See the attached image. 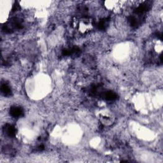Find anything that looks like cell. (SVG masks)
Wrapping results in <instances>:
<instances>
[{
	"label": "cell",
	"mask_w": 163,
	"mask_h": 163,
	"mask_svg": "<svg viewBox=\"0 0 163 163\" xmlns=\"http://www.w3.org/2000/svg\"><path fill=\"white\" fill-rule=\"evenodd\" d=\"M22 21L17 18H14L7 22L3 26L2 30L5 33H11L15 30L22 29Z\"/></svg>",
	"instance_id": "1"
},
{
	"label": "cell",
	"mask_w": 163,
	"mask_h": 163,
	"mask_svg": "<svg viewBox=\"0 0 163 163\" xmlns=\"http://www.w3.org/2000/svg\"><path fill=\"white\" fill-rule=\"evenodd\" d=\"M10 114L14 118H20L24 115V111L20 107H11L10 110Z\"/></svg>",
	"instance_id": "2"
},
{
	"label": "cell",
	"mask_w": 163,
	"mask_h": 163,
	"mask_svg": "<svg viewBox=\"0 0 163 163\" xmlns=\"http://www.w3.org/2000/svg\"><path fill=\"white\" fill-rule=\"evenodd\" d=\"M3 132L9 137H14L16 135L17 130L12 125L6 124L3 127Z\"/></svg>",
	"instance_id": "3"
},
{
	"label": "cell",
	"mask_w": 163,
	"mask_h": 163,
	"mask_svg": "<svg viewBox=\"0 0 163 163\" xmlns=\"http://www.w3.org/2000/svg\"><path fill=\"white\" fill-rule=\"evenodd\" d=\"M101 96L108 101H114L115 99H117L118 97L116 93L111 90L102 92Z\"/></svg>",
	"instance_id": "4"
},
{
	"label": "cell",
	"mask_w": 163,
	"mask_h": 163,
	"mask_svg": "<svg viewBox=\"0 0 163 163\" xmlns=\"http://www.w3.org/2000/svg\"><path fill=\"white\" fill-rule=\"evenodd\" d=\"M80 52V49L78 47H77V46H73V47L69 49H63L62 51L63 55L64 56L76 55V54H78Z\"/></svg>",
	"instance_id": "5"
},
{
	"label": "cell",
	"mask_w": 163,
	"mask_h": 163,
	"mask_svg": "<svg viewBox=\"0 0 163 163\" xmlns=\"http://www.w3.org/2000/svg\"><path fill=\"white\" fill-rule=\"evenodd\" d=\"M149 9V5L148 3H143L142 5H140L139 7H138L134 10V13L138 15L143 14L145 13Z\"/></svg>",
	"instance_id": "6"
},
{
	"label": "cell",
	"mask_w": 163,
	"mask_h": 163,
	"mask_svg": "<svg viewBox=\"0 0 163 163\" xmlns=\"http://www.w3.org/2000/svg\"><path fill=\"white\" fill-rule=\"evenodd\" d=\"M1 91L5 96H10L11 95V90L7 84H2L1 86Z\"/></svg>",
	"instance_id": "7"
},
{
	"label": "cell",
	"mask_w": 163,
	"mask_h": 163,
	"mask_svg": "<svg viewBox=\"0 0 163 163\" xmlns=\"http://www.w3.org/2000/svg\"><path fill=\"white\" fill-rule=\"evenodd\" d=\"M108 24V20L107 19H103L101 20L97 25L98 28L100 30H104L106 29L107 26Z\"/></svg>",
	"instance_id": "8"
},
{
	"label": "cell",
	"mask_w": 163,
	"mask_h": 163,
	"mask_svg": "<svg viewBox=\"0 0 163 163\" xmlns=\"http://www.w3.org/2000/svg\"><path fill=\"white\" fill-rule=\"evenodd\" d=\"M129 22L130 24H131V26L134 27V26H136L138 25V23H139V21L138 20V19L134 17V16H131L129 17Z\"/></svg>",
	"instance_id": "9"
},
{
	"label": "cell",
	"mask_w": 163,
	"mask_h": 163,
	"mask_svg": "<svg viewBox=\"0 0 163 163\" xmlns=\"http://www.w3.org/2000/svg\"><path fill=\"white\" fill-rule=\"evenodd\" d=\"M43 149H44V146H43V145H40V146L38 147V150H40V151H42V150H43Z\"/></svg>",
	"instance_id": "10"
}]
</instances>
